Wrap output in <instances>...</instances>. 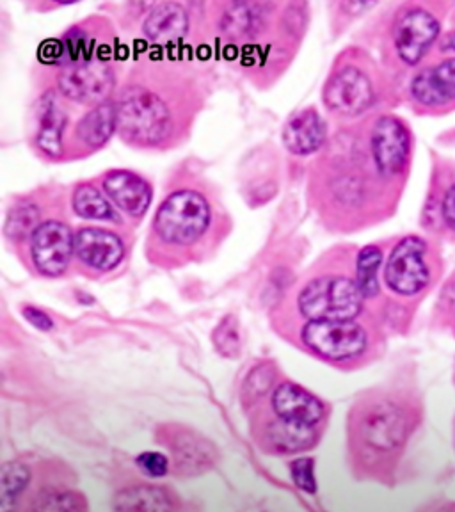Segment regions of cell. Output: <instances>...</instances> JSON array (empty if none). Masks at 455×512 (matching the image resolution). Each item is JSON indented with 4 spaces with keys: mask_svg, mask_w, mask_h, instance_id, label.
Listing matches in <instances>:
<instances>
[{
    "mask_svg": "<svg viewBox=\"0 0 455 512\" xmlns=\"http://www.w3.org/2000/svg\"><path fill=\"white\" fill-rule=\"evenodd\" d=\"M114 104L118 134L137 148L175 143L194 116L191 89L168 70H136L121 86Z\"/></svg>",
    "mask_w": 455,
    "mask_h": 512,
    "instance_id": "obj_1",
    "label": "cell"
},
{
    "mask_svg": "<svg viewBox=\"0 0 455 512\" xmlns=\"http://www.w3.org/2000/svg\"><path fill=\"white\" fill-rule=\"evenodd\" d=\"M214 224V207L207 194L180 187L166 196L153 217L150 246L157 255L184 258L198 255Z\"/></svg>",
    "mask_w": 455,
    "mask_h": 512,
    "instance_id": "obj_2",
    "label": "cell"
},
{
    "mask_svg": "<svg viewBox=\"0 0 455 512\" xmlns=\"http://www.w3.org/2000/svg\"><path fill=\"white\" fill-rule=\"evenodd\" d=\"M365 297L356 278L335 271L315 272L297 292V310L308 320H354Z\"/></svg>",
    "mask_w": 455,
    "mask_h": 512,
    "instance_id": "obj_3",
    "label": "cell"
},
{
    "mask_svg": "<svg viewBox=\"0 0 455 512\" xmlns=\"http://www.w3.org/2000/svg\"><path fill=\"white\" fill-rule=\"evenodd\" d=\"M304 347L324 360L344 363L365 354L368 335L354 320H310L301 331Z\"/></svg>",
    "mask_w": 455,
    "mask_h": 512,
    "instance_id": "obj_4",
    "label": "cell"
},
{
    "mask_svg": "<svg viewBox=\"0 0 455 512\" xmlns=\"http://www.w3.org/2000/svg\"><path fill=\"white\" fill-rule=\"evenodd\" d=\"M57 91L75 104L96 105L112 100L116 89V72L111 61L91 59L84 63L63 66L56 75Z\"/></svg>",
    "mask_w": 455,
    "mask_h": 512,
    "instance_id": "obj_5",
    "label": "cell"
},
{
    "mask_svg": "<svg viewBox=\"0 0 455 512\" xmlns=\"http://www.w3.org/2000/svg\"><path fill=\"white\" fill-rule=\"evenodd\" d=\"M324 105L342 120L358 118L376 102L374 82L358 64L345 63L335 68L324 86Z\"/></svg>",
    "mask_w": 455,
    "mask_h": 512,
    "instance_id": "obj_6",
    "label": "cell"
},
{
    "mask_svg": "<svg viewBox=\"0 0 455 512\" xmlns=\"http://www.w3.org/2000/svg\"><path fill=\"white\" fill-rule=\"evenodd\" d=\"M27 246L34 271L45 278H61L75 260V233L59 217L45 219Z\"/></svg>",
    "mask_w": 455,
    "mask_h": 512,
    "instance_id": "obj_7",
    "label": "cell"
},
{
    "mask_svg": "<svg viewBox=\"0 0 455 512\" xmlns=\"http://www.w3.org/2000/svg\"><path fill=\"white\" fill-rule=\"evenodd\" d=\"M427 244L420 237L409 235L397 242L384 265V283L397 296L420 294L431 281V271L425 260Z\"/></svg>",
    "mask_w": 455,
    "mask_h": 512,
    "instance_id": "obj_8",
    "label": "cell"
},
{
    "mask_svg": "<svg viewBox=\"0 0 455 512\" xmlns=\"http://www.w3.org/2000/svg\"><path fill=\"white\" fill-rule=\"evenodd\" d=\"M370 157L381 178L399 176L408 166L411 137L406 125L395 116H381L370 130Z\"/></svg>",
    "mask_w": 455,
    "mask_h": 512,
    "instance_id": "obj_9",
    "label": "cell"
},
{
    "mask_svg": "<svg viewBox=\"0 0 455 512\" xmlns=\"http://www.w3.org/2000/svg\"><path fill=\"white\" fill-rule=\"evenodd\" d=\"M440 22L429 11L411 8L404 11L393 25V47L400 61L415 66L431 50L440 36Z\"/></svg>",
    "mask_w": 455,
    "mask_h": 512,
    "instance_id": "obj_10",
    "label": "cell"
},
{
    "mask_svg": "<svg viewBox=\"0 0 455 512\" xmlns=\"http://www.w3.org/2000/svg\"><path fill=\"white\" fill-rule=\"evenodd\" d=\"M125 240L118 233L86 226L75 233V262L82 271L107 274L123 262Z\"/></svg>",
    "mask_w": 455,
    "mask_h": 512,
    "instance_id": "obj_11",
    "label": "cell"
},
{
    "mask_svg": "<svg viewBox=\"0 0 455 512\" xmlns=\"http://www.w3.org/2000/svg\"><path fill=\"white\" fill-rule=\"evenodd\" d=\"M64 98L57 89H48L36 104V127L32 144L47 159L64 155V132L68 127V111Z\"/></svg>",
    "mask_w": 455,
    "mask_h": 512,
    "instance_id": "obj_12",
    "label": "cell"
},
{
    "mask_svg": "<svg viewBox=\"0 0 455 512\" xmlns=\"http://www.w3.org/2000/svg\"><path fill=\"white\" fill-rule=\"evenodd\" d=\"M217 8V29L224 38L240 43L258 40L269 29L276 6L265 2H224Z\"/></svg>",
    "mask_w": 455,
    "mask_h": 512,
    "instance_id": "obj_13",
    "label": "cell"
},
{
    "mask_svg": "<svg viewBox=\"0 0 455 512\" xmlns=\"http://www.w3.org/2000/svg\"><path fill=\"white\" fill-rule=\"evenodd\" d=\"M360 429L368 445L377 450H393L400 447L408 436V418L397 404L379 400L365 409Z\"/></svg>",
    "mask_w": 455,
    "mask_h": 512,
    "instance_id": "obj_14",
    "label": "cell"
},
{
    "mask_svg": "<svg viewBox=\"0 0 455 512\" xmlns=\"http://www.w3.org/2000/svg\"><path fill=\"white\" fill-rule=\"evenodd\" d=\"M100 187L112 205L130 219H141L152 203V185L143 176L127 169H116L102 176Z\"/></svg>",
    "mask_w": 455,
    "mask_h": 512,
    "instance_id": "obj_15",
    "label": "cell"
},
{
    "mask_svg": "<svg viewBox=\"0 0 455 512\" xmlns=\"http://www.w3.org/2000/svg\"><path fill=\"white\" fill-rule=\"evenodd\" d=\"M191 31V15L178 2H160L144 16L141 24L144 40L155 47H176L184 43Z\"/></svg>",
    "mask_w": 455,
    "mask_h": 512,
    "instance_id": "obj_16",
    "label": "cell"
},
{
    "mask_svg": "<svg viewBox=\"0 0 455 512\" xmlns=\"http://www.w3.org/2000/svg\"><path fill=\"white\" fill-rule=\"evenodd\" d=\"M118 132V112L114 100L96 105L84 114L73 128L70 148L75 155H88L100 150Z\"/></svg>",
    "mask_w": 455,
    "mask_h": 512,
    "instance_id": "obj_17",
    "label": "cell"
},
{
    "mask_svg": "<svg viewBox=\"0 0 455 512\" xmlns=\"http://www.w3.org/2000/svg\"><path fill=\"white\" fill-rule=\"evenodd\" d=\"M272 409L285 422L301 425L319 424L326 408L315 395L294 383H283L272 393Z\"/></svg>",
    "mask_w": 455,
    "mask_h": 512,
    "instance_id": "obj_18",
    "label": "cell"
},
{
    "mask_svg": "<svg viewBox=\"0 0 455 512\" xmlns=\"http://www.w3.org/2000/svg\"><path fill=\"white\" fill-rule=\"evenodd\" d=\"M328 141V125L317 109L297 112L283 128V144L296 157H308L319 152Z\"/></svg>",
    "mask_w": 455,
    "mask_h": 512,
    "instance_id": "obj_19",
    "label": "cell"
},
{
    "mask_svg": "<svg viewBox=\"0 0 455 512\" xmlns=\"http://www.w3.org/2000/svg\"><path fill=\"white\" fill-rule=\"evenodd\" d=\"M411 96L424 107H443L455 102V57L416 73Z\"/></svg>",
    "mask_w": 455,
    "mask_h": 512,
    "instance_id": "obj_20",
    "label": "cell"
},
{
    "mask_svg": "<svg viewBox=\"0 0 455 512\" xmlns=\"http://www.w3.org/2000/svg\"><path fill=\"white\" fill-rule=\"evenodd\" d=\"M73 212L89 221L121 224V217L111 200L105 196L102 187L98 189L91 182L79 184L72 192Z\"/></svg>",
    "mask_w": 455,
    "mask_h": 512,
    "instance_id": "obj_21",
    "label": "cell"
},
{
    "mask_svg": "<svg viewBox=\"0 0 455 512\" xmlns=\"http://www.w3.org/2000/svg\"><path fill=\"white\" fill-rule=\"evenodd\" d=\"M114 512H173V498L166 489L136 486L120 491L114 498Z\"/></svg>",
    "mask_w": 455,
    "mask_h": 512,
    "instance_id": "obj_22",
    "label": "cell"
},
{
    "mask_svg": "<svg viewBox=\"0 0 455 512\" xmlns=\"http://www.w3.org/2000/svg\"><path fill=\"white\" fill-rule=\"evenodd\" d=\"M169 447L173 448L178 468L184 472H203L208 466H212L216 457V450L212 445L192 432H180Z\"/></svg>",
    "mask_w": 455,
    "mask_h": 512,
    "instance_id": "obj_23",
    "label": "cell"
},
{
    "mask_svg": "<svg viewBox=\"0 0 455 512\" xmlns=\"http://www.w3.org/2000/svg\"><path fill=\"white\" fill-rule=\"evenodd\" d=\"M43 212L34 200H18L6 219V237L15 244H29L32 233L43 223Z\"/></svg>",
    "mask_w": 455,
    "mask_h": 512,
    "instance_id": "obj_24",
    "label": "cell"
},
{
    "mask_svg": "<svg viewBox=\"0 0 455 512\" xmlns=\"http://www.w3.org/2000/svg\"><path fill=\"white\" fill-rule=\"evenodd\" d=\"M315 427L294 424L278 418L269 425V440L281 452H301L315 443Z\"/></svg>",
    "mask_w": 455,
    "mask_h": 512,
    "instance_id": "obj_25",
    "label": "cell"
},
{
    "mask_svg": "<svg viewBox=\"0 0 455 512\" xmlns=\"http://www.w3.org/2000/svg\"><path fill=\"white\" fill-rule=\"evenodd\" d=\"M383 264V251L377 246H365L356 256L354 278L365 299H374L381 290L379 269Z\"/></svg>",
    "mask_w": 455,
    "mask_h": 512,
    "instance_id": "obj_26",
    "label": "cell"
},
{
    "mask_svg": "<svg viewBox=\"0 0 455 512\" xmlns=\"http://www.w3.org/2000/svg\"><path fill=\"white\" fill-rule=\"evenodd\" d=\"M31 480V472L24 463L11 461L2 466V512L15 511L16 502Z\"/></svg>",
    "mask_w": 455,
    "mask_h": 512,
    "instance_id": "obj_27",
    "label": "cell"
},
{
    "mask_svg": "<svg viewBox=\"0 0 455 512\" xmlns=\"http://www.w3.org/2000/svg\"><path fill=\"white\" fill-rule=\"evenodd\" d=\"M32 512H88V504L79 493L47 489L36 496Z\"/></svg>",
    "mask_w": 455,
    "mask_h": 512,
    "instance_id": "obj_28",
    "label": "cell"
},
{
    "mask_svg": "<svg viewBox=\"0 0 455 512\" xmlns=\"http://www.w3.org/2000/svg\"><path fill=\"white\" fill-rule=\"evenodd\" d=\"M214 344L217 351L226 358H235L240 351L239 324L235 317H224L214 333Z\"/></svg>",
    "mask_w": 455,
    "mask_h": 512,
    "instance_id": "obj_29",
    "label": "cell"
},
{
    "mask_svg": "<svg viewBox=\"0 0 455 512\" xmlns=\"http://www.w3.org/2000/svg\"><path fill=\"white\" fill-rule=\"evenodd\" d=\"M315 463L310 457H301L292 463V479L296 482L297 488L303 489L306 493L317 491V480H315Z\"/></svg>",
    "mask_w": 455,
    "mask_h": 512,
    "instance_id": "obj_30",
    "label": "cell"
},
{
    "mask_svg": "<svg viewBox=\"0 0 455 512\" xmlns=\"http://www.w3.org/2000/svg\"><path fill=\"white\" fill-rule=\"evenodd\" d=\"M272 381H274V372L271 368L258 367L249 374L246 384H244V390L251 397H260L271 388Z\"/></svg>",
    "mask_w": 455,
    "mask_h": 512,
    "instance_id": "obj_31",
    "label": "cell"
},
{
    "mask_svg": "<svg viewBox=\"0 0 455 512\" xmlns=\"http://www.w3.org/2000/svg\"><path fill=\"white\" fill-rule=\"evenodd\" d=\"M137 464L150 477H162V475L168 473V457L157 454V452H144V454L137 457Z\"/></svg>",
    "mask_w": 455,
    "mask_h": 512,
    "instance_id": "obj_32",
    "label": "cell"
},
{
    "mask_svg": "<svg viewBox=\"0 0 455 512\" xmlns=\"http://www.w3.org/2000/svg\"><path fill=\"white\" fill-rule=\"evenodd\" d=\"M24 317L31 322L34 328L41 329V331H48L54 326V322L48 317L47 313L41 312L38 308H32V306L25 308Z\"/></svg>",
    "mask_w": 455,
    "mask_h": 512,
    "instance_id": "obj_33",
    "label": "cell"
},
{
    "mask_svg": "<svg viewBox=\"0 0 455 512\" xmlns=\"http://www.w3.org/2000/svg\"><path fill=\"white\" fill-rule=\"evenodd\" d=\"M441 214H443V219L448 224V228L455 232V184L448 189L445 198H443Z\"/></svg>",
    "mask_w": 455,
    "mask_h": 512,
    "instance_id": "obj_34",
    "label": "cell"
},
{
    "mask_svg": "<svg viewBox=\"0 0 455 512\" xmlns=\"http://www.w3.org/2000/svg\"><path fill=\"white\" fill-rule=\"evenodd\" d=\"M441 50H448V52H455V32L448 34L447 38L441 43Z\"/></svg>",
    "mask_w": 455,
    "mask_h": 512,
    "instance_id": "obj_35",
    "label": "cell"
},
{
    "mask_svg": "<svg viewBox=\"0 0 455 512\" xmlns=\"http://www.w3.org/2000/svg\"><path fill=\"white\" fill-rule=\"evenodd\" d=\"M448 303L455 304V283L447 288Z\"/></svg>",
    "mask_w": 455,
    "mask_h": 512,
    "instance_id": "obj_36",
    "label": "cell"
}]
</instances>
